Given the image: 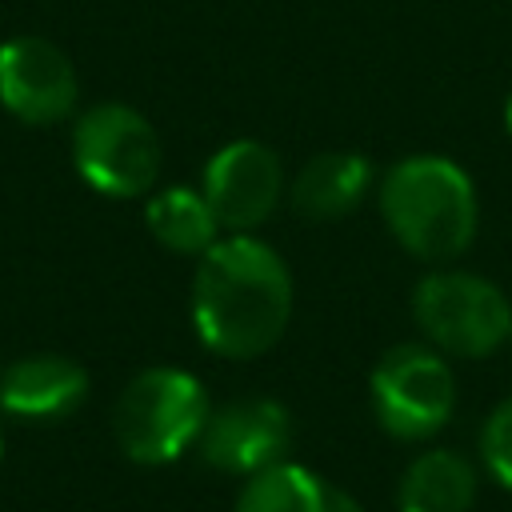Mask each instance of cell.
<instances>
[{
    "mask_svg": "<svg viewBox=\"0 0 512 512\" xmlns=\"http://www.w3.org/2000/svg\"><path fill=\"white\" fill-rule=\"evenodd\" d=\"M292 320V272L252 232L220 236L192 276V324L208 352L252 360L280 344Z\"/></svg>",
    "mask_w": 512,
    "mask_h": 512,
    "instance_id": "6da1fadb",
    "label": "cell"
},
{
    "mask_svg": "<svg viewBox=\"0 0 512 512\" xmlns=\"http://www.w3.org/2000/svg\"><path fill=\"white\" fill-rule=\"evenodd\" d=\"M376 204L392 240L416 260H456L476 240V188L468 172L448 156L396 160L380 180Z\"/></svg>",
    "mask_w": 512,
    "mask_h": 512,
    "instance_id": "7a4b0ae2",
    "label": "cell"
},
{
    "mask_svg": "<svg viewBox=\"0 0 512 512\" xmlns=\"http://www.w3.org/2000/svg\"><path fill=\"white\" fill-rule=\"evenodd\" d=\"M212 404L204 384L184 368H144L132 376L112 408V432L128 460L136 464H172L184 456L208 420Z\"/></svg>",
    "mask_w": 512,
    "mask_h": 512,
    "instance_id": "3957f363",
    "label": "cell"
},
{
    "mask_svg": "<svg viewBox=\"0 0 512 512\" xmlns=\"http://www.w3.org/2000/svg\"><path fill=\"white\" fill-rule=\"evenodd\" d=\"M412 320L436 352L492 356L512 340V300L484 276L440 268L412 288Z\"/></svg>",
    "mask_w": 512,
    "mask_h": 512,
    "instance_id": "277c9868",
    "label": "cell"
},
{
    "mask_svg": "<svg viewBox=\"0 0 512 512\" xmlns=\"http://www.w3.org/2000/svg\"><path fill=\"white\" fill-rule=\"evenodd\" d=\"M160 160L156 128L128 104H92L72 128V164L104 196H144L160 176Z\"/></svg>",
    "mask_w": 512,
    "mask_h": 512,
    "instance_id": "5b68a950",
    "label": "cell"
},
{
    "mask_svg": "<svg viewBox=\"0 0 512 512\" xmlns=\"http://www.w3.org/2000/svg\"><path fill=\"white\" fill-rule=\"evenodd\" d=\"M368 396L380 428L396 440H432L456 404V380L432 344H396L388 348L372 376Z\"/></svg>",
    "mask_w": 512,
    "mask_h": 512,
    "instance_id": "8992f818",
    "label": "cell"
},
{
    "mask_svg": "<svg viewBox=\"0 0 512 512\" xmlns=\"http://www.w3.org/2000/svg\"><path fill=\"white\" fill-rule=\"evenodd\" d=\"M284 164L260 140H228L204 164L200 192L224 232L260 228L284 200Z\"/></svg>",
    "mask_w": 512,
    "mask_h": 512,
    "instance_id": "52a82bcc",
    "label": "cell"
},
{
    "mask_svg": "<svg viewBox=\"0 0 512 512\" xmlns=\"http://www.w3.org/2000/svg\"><path fill=\"white\" fill-rule=\"evenodd\" d=\"M196 448L208 468L248 480L256 472L288 460L292 416L284 412V404H276L268 396H240V400L208 412Z\"/></svg>",
    "mask_w": 512,
    "mask_h": 512,
    "instance_id": "ba28073f",
    "label": "cell"
},
{
    "mask_svg": "<svg viewBox=\"0 0 512 512\" xmlns=\"http://www.w3.org/2000/svg\"><path fill=\"white\" fill-rule=\"evenodd\" d=\"M80 80L72 60L44 36L0 44V104L24 124H60L76 112Z\"/></svg>",
    "mask_w": 512,
    "mask_h": 512,
    "instance_id": "9c48e42d",
    "label": "cell"
},
{
    "mask_svg": "<svg viewBox=\"0 0 512 512\" xmlns=\"http://www.w3.org/2000/svg\"><path fill=\"white\" fill-rule=\"evenodd\" d=\"M88 396V372L56 352L24 356L0 376V408L24 420H56L68 416Z\"/></svg>",
    "mask_w": 512,
    "mask_h": 512,
    "instance_id": "30bf717a",
    "label": "cell"
},
{
    "mask_svg": "<svg viewBox=\"0 0 512 512\" xmlns=\"http://www.w3.org/2000/svg\"><path fill=\"white\" fill-rule=\"evenodd\" d=\"M376 172L360 152H320L288 184V204L304 220H340L368 196Z\"/></svg>",
    "mask_w": 512,
    "mask_h": 512,
    "instance_id": "8fae6325",
    "label": "cell"
},
{
    "mask_svg": "<svg viewBox=\"0 0 512 512\" xmlns=\"http://www.w3.org/2000/svg\"><path fill=\"white\" fill-rule=\"evenodd\" d=\"M236 512H364V504L352 492L320 480L304 464L280 460L244 480Z\"/></svg>",
    "mask_w": 512,
    "mask_h": 512,
    "instance_id": "7c38bea8",
    "label": "cell"
},
{
    "mask_svg": "<svg viewBox=\"0 0 512 512\" xmlns=\"http://www.w3.org/2000/svg\"><path fill=\"white\" fill-rule=\"evenodd\" d=\"M476 464L456 448L420 452L396 488V512H468L476 500Z\"/></svg>",
    "mask_w": 512,
    "mask_h": 512,
    "instance_id": "4fadbf2b",
    "label": "cell"
},
{
    "mask_svg": "<svg viewBox=\"0 0 512 512\" xmlns=\"http://www.w3.org/2000/svg\"><path fill=\"white\" fill-rule=\"evenodd\" d=\"M144 224L148 232L180 256H204L216 240H220V220L212 212V204L204 200L200 188H164L148 200L144 208Z\"/></svg>",
    "mask_w": 512,
    "mask_h": 512,
    "instance_id": "5bb4252c",
    "label": "cell"
},
{
    "mask_svg": "<svg viewBox=\"0 0 512 512\" xmlns=\"http://www.w3.org/2000/svg\"><path fill=\"white\" fill-rule=\"evenodd\" d=\"M480 464L500 488L512 492V392L488 412L480 428Z\"/></svg>",
    "mask_w": 512,
    "mask_h": 512,
    "instance_id": "9a60e30c",
    "label": "cell"
},
{
    "mask_svg": "<svg viewBox=\"0 0 512 512\" xmlns=\"http://www.w3.org/2000/svg\"><path fill=\"white\" fill-rule=\"evenodd\" d=\"M504 128H508V136H512V96H508V104H504Z\"/></svg>",
    "mask_w": 512,
    "mask_h": 512,
    "instance_id": "2e32d148",
    "label": "cell"
},
{
    "mask_svg": "<svg viewBox=\"0 0 512 512\" xmlns=\"http://www.w3.org/2000/svg\"><path fill=\"white\" fill-rule=\"evenodd\" d=\"M0 452H4V444H0Z\"/></svg>",
    "mask_w": 512,
    "mask_h": 512,
    "instance_id": "e0dca14e",
    "label": "cell"
}]
</instances>
